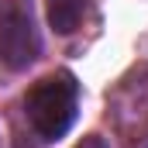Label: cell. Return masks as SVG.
Returning a JSON list of instances; mask_svg holds the SVG:
<instances>
[{"mask_svg": "<svg viewBox=\"0 0 148 148\" xmlns=\"http://www.w3.org/2000/svg\"><path fill=\"white\" fill-rule=\"evenodd\" d=\"M79 110V83L69 69L41 76L24 93V117L41 141H59L69 134Z\"/></svg>", "mask_w": 148, "mask_h": 148, "instance_id": "1", "label": "cell"}, {"mask_svg": "<svg viewBox=\"0 0 148 148\" xmlns=\"http://www.w3.org/2000/svg\"><path fill=\"white\" fill-rule=\"evenodd\" d=\"M41 55V35L28 0H7L0 7V69L21 73Z\"/></svg>", "mask_w": 148, "mask_h": 148, "instance_id": "2", "label": "cell"}, {"mask_svg": "<svg viewBox=\"0 0 148 148\" xmlns=\"http://www.w3.org/2000/svg\"><path fill=\"white\" fill-rule=\"evenodd\" d=\"M45 10H48L52 31L73 35L83 21V14H86V0H45Z\"/></svg>", "mask_w": 148, "mask_h": 148, "instance_id": "3", "label": "cell"}, {"mask_svg": "<svg viewBox=\"0 0 148 148\" xmlns=\"http://www.w3.org/2000/svg\"><path fill=\"white\" fill-rule=\"evenodd\" d=\"M79 148H107V145H103L100 138H86V141H83V145H79Z\"/></svg>", "mask_w": 148, "mask_h": 148, "instance_id": "4", "label": "cell"}]
</instances>
